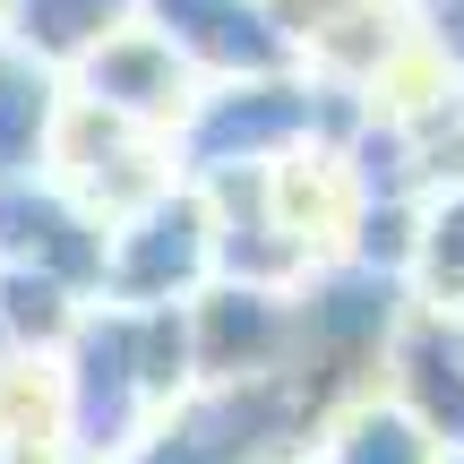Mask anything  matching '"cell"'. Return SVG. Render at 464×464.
<instances>
[{
    "label": "cell",
    "instance_id": "obj_1",
    "mask_svg": "<svg viewBox=\"0 0 464 464\" xmlns=\"http://www.w3.org/2000/svg\"><path fill=\"white\" fill-rule=\"evenodd\" d=\"M207 284H216V207H207L198 181H172L147 207L103 224L95 301H112V310H181Z\"/></svg>",
    "mask_w": 464,
    "mask_h": 464
},
{
    "label": "cell",
    "instance_id": "obj_2",
    "mask_svg": "<svg viewBox=\"0 0 464 464\" xmlns=\"http://www.w3.org/2000/svg\"><path fill=\"white\" fill-rule=\"evenodd\" d=\"M293 344H301V310L276 293V284L216 276L198 301H189V362H198V379H207V387L276 379Z\"/></svg>",
    "mask_w": 464,
    "mask_h": 464
},
{
    "label": "cell",
    "instance_id": "obj_3",
    "mask_svg": "<svg viewBox=\"0 0 464 464\" xmlns=\"http://www.w3.org/2000/svg\"><path fill=\"white\" fill-rule=\"evenodd\" d=\"M69 95L95 103V112H112V121H130V130L172 138V130H181V112L198 103V69H189L155 26H138V17H130V26H112L78 69H69Z\"/></svg>",
    "mask_w": 464,
    "mask_h": 464
},
{
    "label": "cell",
    "instance_id": "obj_4",
    "mask_svg": "<svg viewBox=\"0 0 464 464\" xmlns=\"http://www.w3.org/2000/svg\"><path fill=\"white\" fill-rule=\"evenodd\" d=\"M138 26H155L189 69L198 86H224V78H284L293 69V34L276 26L266 0H138Z\"/></svg>",
    "mask_w": 464,
    "mask_h": 464
},
{
    "label": "cell",
    "instance_id": "obj_5",
    "mask_svg": "<svg viewBox=\"0 0 464 464\" xmlns=\"http://www.w3.org/2000/svg\"><path fill=\"white\" fill-rule=\"evenodd\" d=\"M61 121H69V69L34 61L26 44L0 34V189H9V181H44V172H52Z\"/></svg>",
    "mask_w": 464,
    "mask_h": 464
},
{
    "label": "cell",
    "instance_id": "obj_6",
    "mask_svg": "<svg viewBox=\"0 0 464 464\" xmlns=\"http://www.w3.org/2000/svg\"><path fill=\"white\" fill-rule=\"evenodd\" d=\"M318 464H448V448L396 396H353L318 439Z\"/></svg>",
    "mask_w": 464,
    "mask_h": 464
},
{
    "label": "cell",
    "instance_id": "obj_7",
    "mask_svg": "<svg viewBox=\"0 0 464 464\" xmlns=\"http://www.w3.org/2000/svg\"><path fill=\"white\" fill-rule=\"evenodd\" d=\"M130 17H138V0H9L0 34L26 44L34 61H52V69H78L86 52H95L112 26H130Z\"/></svg>",
    "mask_w": 464,
    "mask_h": 464
},
{
    "label": "cell",
    "instance_id": "obj_8",
    "mask_svg": "<svg viewBox=\"0 0 464 464\" xmlns=\"http://www.w3.org/2000/svg\"><path fill=\"white\" fill-rule=\"evenodd\" d=\"M413 284H421V310L464 318V181L448 189V198H430V216H421Z\"/></svg>",
    "mask_w": 464,
    "mask_h": 464
},
{
    "label": "cell",
    "instance_id": "obj_9",
    "mask_svg": "<svg viewBox=\"0 0 464 464\" xmlns=\"http://www.w3.org/2000/svg\"><path fill=\"white\" fill-rule=\"evenodd\" d=\"M448 464H464V448H448Z\"/></svg>",
    "mask_w": 464,
    "mask_h": 464
}]
</instances>
